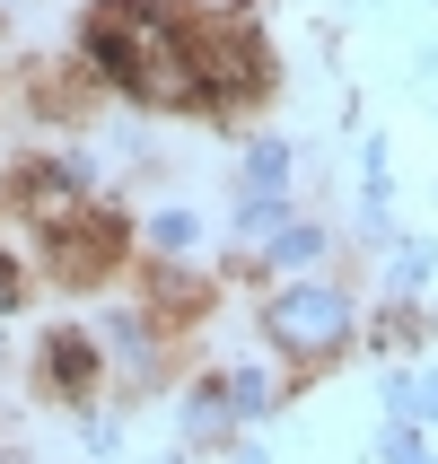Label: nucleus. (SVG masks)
<instances>
[{"label":"nucleus","instance_id":"12","mask_svg":"<svg viewBox=\"0 0 438 464\" xmlns=\"http://www.w3.org/2000/svg\"><path fill=\"white\" fill-rule=\"evenodd\" d=\"M0 307H18V263L0 255Z\"/></svg>","mask_w":438,"mask_h":464},{"label":"nucleus","instance_id":"1","mask_svg":"<svg viewBox=\"0 0 438 464\" xmlns=\"http://www.w3.org/2000/svg\"><path fill=\"white\" fill-rule=\"evenodd\" d=\"M88 53L105 62L114 88H131L141 105H193L202 79L184 62V26L176 9H150V0H97L88 9Z\"/></svg>","mask_w":438,"mask_h":464},{"label":"nucleus","instance_id":"6","mask_svg":"<svg viewBox=\"0 0 438 464\" xmlns=\"http://www.w3.org/2000/svg\"><path fill=\"white\" fill-rule=\"evenodd\" d=\"M44 386H53V394H71V403H79V394L97 386V351H88L79 334H53V342H44Z\"/></svg>","mask_w":438,"mask_h":464},{"label":"nucleus","instance_id":"7","mask_svg":"<svg viewBox=\"0 0 438 464\" xmlns=\"http://www.w3.org/2000/svg\"><path fill=\"white\" fill-rule=\"evenodd\" d=\"M281 176H289V150H281V140H272V150H255V158H246V202L281 193Z\"/></svg>","mask_w":438,"mask_h":464},{"label":"nucleus","instance_id":"9","mask_svg":"<svg viewBox=\"0 0 438 464\" xmlns=\"http://www.w3.org/2000/svg\"><path fill=\"white\" fill-rule=\"evenodd\" d=\"M272 246H281V263H316V246H325V237H316V228H281Z\"/></svg>","mask_w":438,"mask_h":464},{"label":"nucleus","instance_id":"2","mask_svg":"<svg viewBox=\"0 0 438 464\" xmlns=\"http://www.w3.org/2000/svg\"><path fill=\"white\" fill-rule=\"evenodd\" d=\"M184 62H193V79H202V97H219V105L263 97V79H272V62H263V35H255L246 18L184 26Z\"/></svg>","mask_w":438,"mask_h":464},{"label":"nucleus","instance_id":"8","mask_svg":"<svg viewBox=\"0 0 438 464\" xmlns=\"http://www.w3.org/2000/svg\"><path fill=\"white\" fill-rule=\"evenodd\" d=\"M219 420H229V394H193V403H184V430H193V439H210V430H219Z\"/></svg>","mask_w":438,"mask_h":464},{"label":"nucleus","instance_id":"5","mask_svg":"<svg viewBox=\"0 0 438 464\" xmlns=\"http://www.w3.org/2000/svg\"><path fill=\"white\" fill-rule=\"evenodd\" d=\"M18 202L35 210L44 228H62L71 202H79V167H35V176H18Z\"/></svg>","mask_w":438,"mask_h":464},{"label":"nucleus","instance_id":"10","mask_svg":"<svg viewBox=\"0 0 438 464\" xmlns=\"http://www.w3.org/2000/svg\"><path fill=\"white\" fill-rule=\"evenodd\" d=\"M158 246H167V255H184V246H193V219H184V210H167V219H158Z\"/></svg>","mask_w":438,"mask_h":464},{"label":"nucleus","instance_id":"4","mask_svg":"<svg viewBox=\"0 0 438 464\" xmlns=\"http://www.w3.org/2000/svg\"><path fill=\"white\" fill-rule=\"evenodd\" d=\"M114 255H123V228H114V219H79V228H53V272H62L71 289L105 281V272H114Z\"/></svg>","mask_w":438,"mask_h":464},{"label":"nucleus","instance_id":"3","mask_svg":"<svg viewBox=\"0 0 438 464\" xmlns=\"http://www.w3.org/2000/svg\"><path fill=\"white\" fill-rule=\"evenodd\" d=\"M263 334H272V351H289V360H334L342 342H351V307H342V289H281L272 307H263Z\"/></svg>","mask_w":438,"mask_h":464},{"label":"nucleus","instance_id":"11","mask_svg":"<svg viewBox=\"0 0 438 464\" xmlns=\"http://www.w3.org/2000/svg\"><path fill=\"white\" fill-rule=\"evenodd\" d=\"M386 464H430V447H421L413 430H394V439H386Z\"/></svg>","mask_w":438,"mask_h":464}]
</instances>
